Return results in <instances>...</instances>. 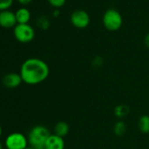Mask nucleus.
Returning a JSON list of instances; mask_svg holds the SVG:
<instances>
[{"mask_svg":"<svg viewBox=\"0 0 149 149\" xmlns=\"http://www.w3.org/2000/svg\"><path fill=\"white\" fill-rule=\"evenodd\" d=\"M50 69L46 61L40 58L26 59L20 67L19 74L23 83L28 85H37L46 81Z\"/></svg>","mask_w":149,"mask_h":149,"instance_id":"obj_1","label":"nucleus"},{"mask_svg":"<svg viewBox=\"0 0 149 149\" xmlns=\"http://www.w3.org/2000/svg\"><path fill=\"white\" fill-rule=\"evenodd\" d=\"M51 135L47 127L38 125L33 126L27 136L29 146L33 149H44L45 144Z\"/></svg>","mask_w":149,"mask_h":149,"instance_id":"obj_2","label":"nucleus"},{"mask_svg":"<svg viewBox=\"0 0 149 149\" xmlns=\"http://www.w3.org/2000/svg\"><path fill=\"white\" fill-rule=\"evenodd\" d=\"M102 22L108 31L116 32L119 30L123 25V17L118 10L110 8L104 13Z\"/></svg>","mask_w":149,"mask_h":149,"instance_id":"obj_3","label":"nucleus"},{"mask_svg":"<svg viewBox=\"0 0 149 149\" xmlns=\"http://www.w3.org/2000/svg\"><path fill=\"white\" fill-rule=\"evenodd\" d=\"M15 39L20 43H29L35 37V31L29 24H18L13 29Z\"/></svg>","mask_w":149,"mask_h":149,"instance_id":"obj_4","label":"nucleus"},{"mask_svg":"<svg viewBox=\"0 0 149 149\" xmlns=\"http://www.w3.org/2000/svg\"><path fill=\"white\" fill-rule=\"evenodd\" d=\"M6 149H26L28 147L27 137L21 132H13L6 139Z\"/></svg>","mask_w":149,"mask_h":149,"instance_id":"obj_5","label":"nucleus"},{"mask_svg":"<svg viewBox=\"0 0 149 149\" xmlns=\"http://www.w3.org/2000/svg\"><path fill=\"white\" fill-rule=\"evenodd\" d=\"M71 24L78 29H84L88 27L91 23V17L88 12L83 9L74 10L70 15Z\"/></svg>","mask_w":149,"mask_h":149,"instance_id":"obj_6","label":"nucleus"},{"mask_svg":"<svg viewBox=\"0 0 149 149\" xmlns=\"http://www.w3.org/2000/svg\"><path fill=\"white\" fill-rule=\"evenodd\" d=\"M18 25L15 13L10 10H5L0 12V26L4 28L15 27Z\"/></svg>","mask_w":149,"mask_h":149,"instance_id":"obj_7","label":"nucleus"},{"mask_svg":"<svg viewBox=\"0 0 149 149\" xmlns=\"http://www.w3.org/2000/svg\"><path fill=\"white\" fill-rule=\"evenodd\" d=\"M23 83L20 74L19 73H9L3 77V84L6 88L15 89L18 88Z\"/></svg>","mask_w":149,"mask_h":149,"instance_id":"obj_8","label":"nucleus"},{"mask_svg":"<svg viewBox=\"0 0 149 149\" xmlns=\"http://www.w3.org/2000/svg\"><path fill=\"white\" fill-rule=\"evenodd\" d=\"M44 149H65L64 139L55 134H51L45 144Z\"/></svg>","mask_w":149,"mask_h":149,"instance_id":"obj_9","label":"nucleus"},{"mask_svg":"<svg viewBox=\"0 0 149 149\" xmlns=\"http://www.w3.org/2000/svg\"><path fill=\"white\" fill-rule=\"evenodd\" d=\"M18 24H28L31 19V13L26 7H21L18 9L15 13Z\"/></svg>","mask_w":149,"mask_h":149,"instance_id":"obj_10","label":"nucleus"},{"mask_svg":"<svg viewBox=\"0 0 149 149\" xmlns=\"http://www.w3.org/2000/svg\"><path fill=\"white\" fill-rule=\"evenodd\" d=\"M70 131V127H69V125L65 122V121H59L55 125H54V134L59 136V137H61V138H65L68 132Z\"/></svg>","mask_w":149,"mask_h":149,"instance_id":"obj_11","label":"nucleus"},{"mask_svg":"<svg viewBox=\"0 0 149 149\" xmlns=\"http://www.w3.org/2000/svg\"><path fill=\"white\" fill-rule=\"evenodd\" d=\"M138 128L144 134L149 133V116L142 115L138 121Z\"/></svg>","mask_w":149,"mask_h":149,"instance_id":"obj_12","label":"nucleus"},{"mask_svg":"<svg viewBox=\"0 0 149 149\" xmlns=\"http://www.w3.org/2000/svg\"><path fill=\"white\" fill-rule=\"evenodd\" d=\"M114 114L117 118H123L125 117H126L129 112H130V108L128 105L126 104H119V105H117L114 110Z\"/></svg>","mask_w":149,"mask_h":149,"instance_id":"obj_13","label":"nucleus"},{"mask_svg":"<svg viewBox=\"0 0 149 149\" xmlns=\"http://www.w3.org/2000/svg\"><path fill=\"white\" fill-rule=\"evenodd\" d=\"M126 130H127L126 124L122 120L118 121L113 126V132L115 133L116 136H118V137L123 136L125 133Z\"/></svg>","mask_w":149,"mask_h":149,"instance_id":"obj_14","label":"nucleus"},{"mask_svg":"<svg viewBox=\"0 0 149 149\" xmlns=\"http://www.w3.org/2000/svg\"><path fill=\"white\" fill-rule=\"evenodd\" d=\"M38 26L41 28V29H43V30H46V29H47L48 27H49V26H50V21L48 20V19L47 18H46V17H40V18H39V19H38Z\"/></svg>","mask_w":149,"mask_h":149,"instance_id":"obj_15","label":"nucleus"},{"mask_svg":"<svg viewBox=\"0 0 149 149\" xmlns=\"http://www.w3.org/2000/svg\"><path fill=\"white\" fill-rule=\"evenodd\" d=\"M67 0H47L48 4L54 7L55 9H59L61 7H62L65 4H66Z\"/></svg>","mask_w":149,"mask_h":149,"instance_id":"obj_16","label":"nucleus"},{"mask_svg":"<svg viewBox=\"0 0 149 149\" xmlns=\"http://www.w3.org/2000/svg\"><path fill=\"white\" fill-rule=\"evenodd\" d=\"M13 3V0H0V12L9 10Z\"/></svg>","mask_w":149,"mask_h":149,"instance_id":"obj_17","label":"nucleus"},{"mask_svg":"<svg viewBox=\"0 0 149 149\" xmlns=\"http://www.w3.org/2000/svg\"><path fill=\"white\" fill-rule=\"evenodd\" d=\"M144 44L146 47L149 48V33H146L144 37Z\"/></svg>","mask_w":149,"mask_h":149,"instance_id":"obj_18","label":"nucleus"},{"mask_svg":"<svg viewBox=\"0 0 149 149\" xmlns=\"http://www.w3.org/2000/svg\"><path fill=\"white\" fill-rule=\"evenodd\" d=\"M32 1H33V0H18V2H19V4L23 5V6L28 5V4H30Z\"/></svg>","mask_w":149,"mask_h":149,"instance_id":"obj_19","label":"nucleus"},{"mask_svg":"<svg viewBox=\"0 0 149 149\" xmlns=\"http://www.w3.org/2000/svg\"><path fill=\"white\" fill-rule=\"evenodd\" d=\"M59 14H60V12H59L58 9H56V10L53 13V16H54V17H57V16H59Z\"/></svg>","mask_w":149,"mask_h":149,"instance_id":"obj_20","label":"nucleus"},{"mask_svg":"<svg viewBox=\"0 0 149 149\" xmlns=\"http://www.w3.org/2000/svg\"><path fill=\"white\" fill-rule=\"evenodd\" d=\"M1 135H2V127L0 125V137H1Z\"/></svg>","mask_w":149,"mask_h":149,"instance_id":"obj_21","label":"nucleus"},{"mask_svg":"<svg viewBox=\"0 0 149 149\" xmlns=\"http://www.w3.org/2000/svg\"><path fill=\"white\" fill-rule=\"evenodd\" d=\"M0 149H3V146H2L1 143H0Z\"/></svg>","mask_w":149,"mask_h":149,"instance_id":"obj_22","label":"nucleus"},{"mask_svg":"<svg viewBox=\"0 0 149 149\" xmlns=\"http://www.w3.org/2000/svg\"><path fill=\"white\" fill-rule=\"evenodd\" d=\"M26 149H33V148H32V147H30V146H28V147H26Z\"/></svg>","mask_w":149,"mask_h":149,"instance_id":"obj_23","label":"nucleus"}]
</instances>
